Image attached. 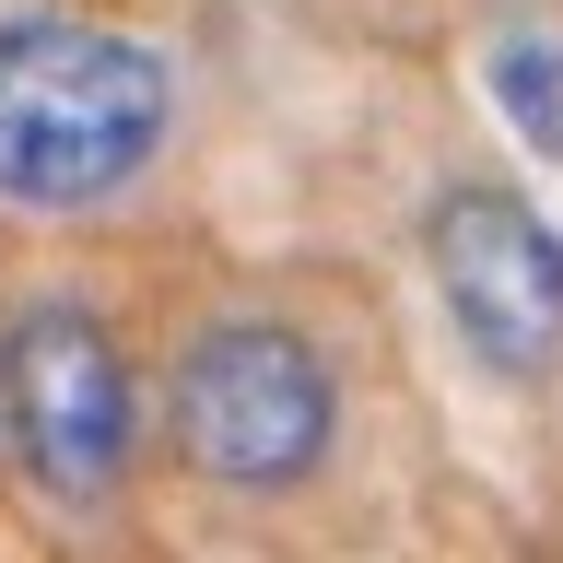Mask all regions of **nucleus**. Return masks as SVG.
<instances>
[{
  "mask_svg": "<svg viewBox=\"0 0 563 563\" xmlns=\"http://www.w3.org/2000/svg\"><path fill=\"white\" fill-rule=\"evenodd\" d=\"M0 434L47 505H70V517L118 505L141 457V376L95 306L59 294V306H24L0 329Z\"/></svg>",
  "mask_w": 563,
  "mask_h": 563,
  "instance_id": "nucleus-3",
  "label": "nucleus"
},
{
  "mask_svg": "<svg viewBox=\"0 0 563 563\" xmlns=\"http://www.w3.org/2000/svg\"><path fill=\"white\" fill-rule=\"evenodd\" d=\"M493 95H505L517 141L563 153V47H540V35H505V47H493Z\"/></svg>",
  "mask_w": 563,
  "mask_h": 563,
  "instance_id": "nucleus-5",
  "label": "nucleus"
},
{
  "mask_svg": "<svg viewBox=\"0 0 563 563\" xmlns=\"http://www.w3.org/2000/svg\"><path fill=\"white\" fill-rule=\"evenodd\" d=\"M176 130V70L118 24L12 12L0 24V200L95 211L118 200Z\"/></svg>",
  "mask_w": 563,
  "mask_h": 563,
  "instance_id": "nucleus-1",
  "label": "nucleus"
},
{
  "mask_svg": "<svg viewBox=\"0 0 563 563\" xmlns=\"http://www.w3.org/2000/svg\"><path fill=\"white\" fill-rule=\"evenodd\" d=\"M422 271H434V306H446L457 352L482 376L528 387L563 364V235L528 188L457 176L446 200L422 211Z\"/></svg>",
  "mask_w": 563,
  "mask_h": 563,
  "instance_id": "nucleus-4",
  "label": "nucleus"
},
{
  "mask_svg": "<svg viewBox=\"0 0 563 563\" xmlns=\"http://www.w3.org/2000/svg\"><path fill=\"white\" fill-rule=\"evenodd\" d=\"M165 434H176L188 482L235 493V505H271V493L329 470L341 387H329L306 329H282V317H211L165 376Z\"/></svg>",
  "mask_w": 563,
  "mask_h": 563,
  "instance_id": "nucleus-2",
  "label": "nucleus"
}]
</instances>
